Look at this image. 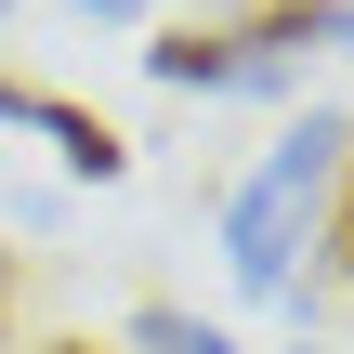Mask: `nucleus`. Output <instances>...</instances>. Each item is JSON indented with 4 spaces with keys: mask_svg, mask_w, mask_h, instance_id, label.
<instances>
[{
    "mask_svg": "<svg viewBox=\"0 0 354 354\" xmlns=\"http://www.w3.org/2000/svg\"><path fill=\"white\" fill-rule=\"evenodd\" d=\"M342 145H354V131L328 118V105H315V118H302V131H289V145L263 158V184H250V197L223 210V263H236L250 289H289V250L315 236V210H328V171H342Z\"/></svg>",
    "mask_w": 354,
    "mask_h": 354,
    "instance_id": "1",
    "label": "nucleus"
},
{
    "mask_svg": "<svg viewBox=\"0 0 354 354\" xmlns=\"http://www.w3.org/2000/svg\"><path fill=\"white\" fill-rule=\"evenodd\" d=\"M0 118H39V131L66 145V171H92V184H118V171H131V145H118L92 105H66V92H26V79H0Z\"/></svg>",
    "mask_w": 354,
    "mask_h": 354,
    "instance_id": "2",
    "label": "nucleus"
},
{
    "mask_svg": "<svg viewBox=\"0 0 354 354\" xmlns=\"http://www.w3.org/2000/svg\"><path fill=\"white\" fill-rule=\"evenodd\" d=\"M145 66H158L171 92H210V79H236V39H223V26H171V39H145Z\"/></svg>",
    "mask_w": 354,
    "mask_h": 354,
    "instance_id": "3",
    "label": "nucleus"
},
{
    "mask_svg": "<svg viewBox=\"0 0 354 354\" xmlns=\"http://www.w3.org/2000/svg\"><path fill=\"white\" fill-rule=\"evenodd\" d=\"M315 289H354V145L328 171V210H315Z\"/></svg>",
    "mask_w": 354,
    "mask_h": 354,
    "instance_id": "4",
    "label": "nucleus"
},
{
    "mask_svg": "<svg viewBox=\"0 0 354 354\" xmlns=\"http://www.w3.org/2000/svg\"><path fill=\"white\" fill-rule=\"evenodd\" d=\"M131 342H145V354H236L210 315H184V302H145V315H131Z\"/></svg>",
    "mask_w": 354,
    "mask_h": 354,
    "instance_id": "5",
    "label": "nucleus"
},
{
    "mask_svg": "<svg viewBox=\"0 0 354 354\" xmlns=\"http://www.w3.org/2000/svg\"><path fill=\"white\" fill-rule=\"evenodd\" d=\"M0 315H13V250H0Z\"/></svg>",
    "mask_w": 354,
    "mask_h": 354,
    "instance_id": "6",
    "label": "nucleus"
},
{
    "mask_svg": "<svg viewBox=\"0 0 354 354\" xmlns=\"http://www.w3.org/2000/svg\"><path fill=\"white\" fill-rule=\"evenodd\" d=\"M92 13H118V0H92Z\"/></svg>",
    "mask_w": 354,
    "mask_h": 354,
    "instance_id": "7",
    "label": "nucleus"
},
{
    "mask_svg": "<svg viewBox=\"0 0 354 354\" xmlns=\"http://www.w3.org/2000/svg\"><path fill=\"white\" fill-rule=\"evenodd\" d=\"M66 354H92V342H66Z\"/></svg>",
    "mask_w": 354,
    "mask_h": 354,
    "instance_id": "8",
    "label": "nucleus"
}]
</instances>
